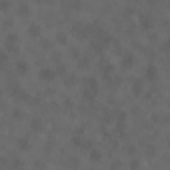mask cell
Wrapping results in <instances>:
<instances>
[{"instance_id":"cell-8","label":"cell","mask_w":170,"mask_h":170,"mask_svg":"<svg viewBox=\"0 0 170 170\" xmlns=\"http://www.w3.org/2000/svg\"><path fill=\"white\" fill-rule=\"evenodd\" d=\"M56 38H58V40H60V44H66V36H64V34H62V32H60V34H58V36H56Z\"/></svg>"},{"instance_id":"cell-6","label":"cell","mask_w":170,"mask_h":170,"mask_svg":"<svg viewBox=\"0 0 170 170\" xmlns=\"http://www.w3.org/2000/svg\"><path fill=\"white\" fill-rule=\"evenodd\" d=\"M18 12H20V14H28V6H24V4H22V6L18 8Z\"/></svg>"},{"instance_id":"cell-10","label":"cell","mask_w":170,"mask_h":170,"mask_svg":"<svg viewBox=\"0 0 170 170\" xmlns=\"http://www.w3.org/2000/svg\"><path fill=\"white\" fill-rule=\"evenodd\" d=\"M4 62H6V56H4V54H0V66H2Z\"/></svg>"},{"instance_id":"cell-3","label":"cell","mask_w":170,"mask_h":170,"mask_svg":"<svg viewBox=\"0 0 170 170\" xmlns=\"http://www.w3.org/2000/svg\"><path fill=\"white\" fill-rule=\"evenodd\" d=\"M40 34H42V28H40L38 24H30V26H28V36H32V38H38Z\"/></svg>"},{"instance_id":"cell-2","label":"cell","mask_w":170,"mask_h":170,"mask_svg":"<svg viewBox=\"0 0 170 170\" xmlns=\"http://www.w3.org/2000/svg\"><path fill=\"white\" fill-rule=\"evenodd\" d=\"M54 78H56L54 70H50V68H44V70H40V80H46V82H50V80H54Z\"/></svg>"},{"instance_id":"cell-4","label":"cell","mask_w":170,"mask_h":170,"mask_svg":"<svg viewBox=\"0 0 170 170\" xmlns=\"http://www.w3.org/2000/svg\"><path fill=\"white\" fill-rule=\"evenodd\" d=\"M16 70H18L20 74H24L26 70H28V64H26L24 60H20V62H16Z\"/></svg>"},{"instance_id":"cell-7","label":"cell","mask_w":170,"mask_h":170,"mask_svg":"<svg viewBox=\"0 0 170 170\" xmlns=\"http://www.w3.org/2000/svg\"><path fill=\"white\" fill-rule=\"evenodd\" d=\"M146 72H148V74H146V78H152V76H154V74H156V70H152V66H150V68H148V70H146Z\"/></svg>"},{"instance_id":"cell-5","label":"cell","mask_w":170,"mask_h":170,"mask_svg":"<svg viewBox=\"0 0 170 170\" xmlns=\"http://www.w3.org/2000/svg\"><path fill=\"white\" fill-rule=\"evenodd\" d=\"M6 46H8V48L10 46H12V48L16 46V34H10L8 38H6Z\"/></svg>"},{"instance_id":"cell-9","label":"cell","mask_w":170,"mask_h":170,"mask_svg":"<svg viewBox=\"0 0 170 170\" xmlns=\"http://www.w3.org/2000/svg\"><path fill=\"white\" fill-rule=\"evenodd\" d=\"M92 160H96V162L100 160V154H98V152H92Z\"/></svg>"},{"instance_id":"cell-1","label":"cell","mask_w":170,"mask_h":170,"mask_svg":"<svg viewBox=\"0 0 170 170\" xmlns=\"http://www.w3.org/2000/svg\"><path fill=\"white\" fill-rule=\"evenodd\" d=\"M84 90H86V94L94 96L96 90H98V82L94 80V78H86V80H84Z\"/></svg>"}]
</instances>
